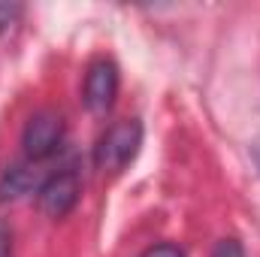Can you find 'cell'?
I'll use <instances>...</instances> for the list:
<instances>
[{
    "mask_svg": "<svg viewBox=\"0 0 260 257\" xmlns=\"http://www.w3.org/2000/svg\"><path fill=\"white\" fill-rule=\"evenodd\" d=\"M43 182H37V173L30 167H9L0 176V203H12L21 200L30 191H40Z\"/></svg>",
    "mask_w": 260,
    "mask_h": 257,
    "instance_id": "obj_5",
    "label": "cell"
},
{
    "mask_svg": "<svg viewBox=\"0 0 260 257\" xmlns=\"http://www.w3.org/2000/svg\"><path fill=\"white\" fill-rule=\"evenodd\" d=\"M139 145H142V124L136 118L115 121L94 145V167L100 173H121L136 157Z\"/></svg>",
    "mask_w": 260,
    "mask_h": 257,
    "instance_id": "obj_1",
    "label": "cell"
},
{
    "mask_svg": "<svg viewBox=\"0 0 260 257\" xmlns=\"http://www.w3.org/2000/svg\"><path fill=\"white\" fill-rule=\"evenodd\" d=\"M118 94V67L106 58L94 61L85 73V106L94 115H106Z\"/></svg>",
    "mask_w": 260,
    "mask_h": 257,
    "instance_id": "obj_4",
    "label": "cell"
},
{
    "mask_svg": "<svg viewBox=\"0 0 260 257\" xmlns=\"http://www.w3.org/2000/svg\"><path fill=\"white\" fill-rule=\"evenodd\" d=\"M142 257H185V251H182L179 245H173V242H160V245L145 248Z\"/></svg>",
    "mask_w": 260,
    "mask_h": 257,
    "instance_id": "obj_7",
    "label": "cell"
},
{
    "mask_svg": "<svg viewBox=\"0 0 260 257\" xmlns=\"http://www.w3.org/2000/svg\"><path fill=\"white\" fill-rule=\"evenodd\" d=\"M79 194H82V185H79V176L73 170H64V173H55L49 176L40 191H37V206L46 218H67L76 203H79Z\"/></svg>",
    "mask_w": 260,
    "mask_h": 257,
    "instance_id": "obj_3",
    "label": "cell"
},
{
    "mask_svg": "<svg viewBox=\"0 0 260 257\" xmlns=\"http://www.w3.org/2000/svg\"><path fill=\"white\" fill-rule=\"evenodd\" d=\"M0 257H12V245H9V230L0 224Z\"/></svg>",
    "mask_w": 260,
    "mask_h": 257,
    "instance_id": "obj_9",
    "label": "cell"
},
{
    "mask_svg": "<svg viewBox=\"0 0 260 257\" xmlns=\"http://www.w3.org/2000/svg\"><path fill=\"white\" fill-rule=\"evenodd\" d=\"M61 139H64V118L52 109H43V112L30 115L24 136H21V145L30 160H46L58 151Z\"/></svg>",
    "mask_w": 260,
    "mask_h": 257,
    "instance_id": "obj_2",
    "label": "cell"
},
{
    "mask_svg": "<svg viewBox=\"0 0 260 257\" xmlns=\"http://www.w3.org/2000/svg\"><path fill=\"white\" fill-rule=\"evenodd\" d=\"M21 6L18 3H0V34H6V30H12L15 24H18V18H21Z\"/></svg>",
    "mask_w": 260,
    "mask_h": 257,
    "instance_id": "obj_6",
    "label": "cell"
},
{
    "mask_svg": "<svg viewBox=\"0 0 260 257\" xmlns=\"http://www.w3.org/2000/svg\"><path fill=\"white\" fill-rule=\"evenodd\" d=\"M212 257H245V254H242V245L236 239H224V242H218Z\"/></svg>",
    "mask_w": 260,
    "mask_h": 257,
    "instance_id": "obj_8",
    "label": "cell"
}]
</instances>
